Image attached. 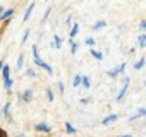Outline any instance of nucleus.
I'll return each instance as SVG.
<instances>
[{
	"instance_id": "1",
	"label": "nucleus",
	"mask_w": 146,
	"mask_h": 137,
	"mask_svg": "<svg viewBox=\"0 0 146 137\" xmlns=\"http://www.w3.org/2000/svg\"><path fill=\"white\" fill-rule=\"evenodd\" d=\"M33 58H35V65H36V67H41L43 70L48 72V76H53V68H52L46 62H43V60L40 58V53H38V46H36V45L33 46Z\"/></svg>"
},
{
	"instance_id": "2",
	"label": "nucleus",
	"mask_w": 146,
	"mask_h": 137,
	"mask_svg": "<svg viewBox=\"0 0 146 137\" xmlns=\"http://www.w3.org/2000/svg\"><path fill=\"white\" fill-rule=\"evenodd\" d=\"M129 77H124V86H122V89H120V93L117 94V101H122V98L125 96V93H127V88H129Z\"/></svg>"
},
{
	"instance_id": "3",
	"label": "nucleus",
	"mask_w": 146,
	"mask_h": 137,
	"mask_svg": "<svg viewBox=\"0 0 146 137\" xmlns=\"http://www.w3.org/2000/svg\"><path fill=\"white\" fill-rule=\"evenodd\" d=\"M124 70H125V63L119 65L117 68H113V70H108V76H110V77H117V76H119V74H122Z\"/></svg>"
},
{
	"instance_id": "4",
	"label": "nucleus",
	"mask_w": 146,
	"mask_h": 137,
	"mask_svg": "<svg viewBox=\"0 0 146 137\" xmlns=\"http://www.w3.org/2000/svg\"><path fill=\"white\" fill-rule=\"evenodd\" d=\"M35 130H38V132H46V134H48V132L52 130V127H50L48 123H36V125H35Z\"/></svg>"
},
{
	"instance_id": "5",
	"label": "nucleus",
	"mask_w": 146,
	"mask_h": 137,
	"mask_svg": "<svg viewBox=\"0 0 146 137\" xmlns=\"http://www.w3.org/2000/svg\"><path fill=\"white\" fill-rule=\"evenodd\" d=\"M21 99L26 101V103H29V101L33 99V91H31V89H26V91L21 94Z\"/></svg>"
},
{
	"instance_id": "6",
	"label": "nucleus",
	"mask_w": 146,
	"mask_h": 137,
	"mask_svg": "<svg viewBox=\"0 0 146 137\" xmlns=\"http://www.w3.org/2000/svg\"><path fill=\"white\" fill-rule=\"evenodd\" d=\"M14 9H7V11H4L2 12V16H0V19H2V21H7V19H11L12 16H14Z\"/></svg>"
},
{
	"instance_id": "7",
	"label": "nucleus",
	"mask_w": 146,
	"mask_h": 137,
	"mask_svg": "<svg viewBox=\"0 0 146 137\" xmlns=\"http://www.w3.org/2000/svg\"><path fill=\"white\" fill-rule=\"evenodd\" d=\"M117 118H119V117H117L115 113H112V115H108V117H105L102 123H103V125H110V123H113V122H115Z\"/></svg>"
},
{
	"instance_id": "8",
	"label": "nucleus",
	"mask_w": 146,
	"mask_h": 137,
	"mask_svg": "<svg viewBox=\"0 0 146 137\" xmlns=\"http://www.w3.org/2000/svg\"><path fill=\"white\" fill-rule=\"evenodd\" d=\"M33 11H35V4H29V7H28V11L24 12V17H23V19H24V21H28V19L31 17V14H33Z\"/></svg>"
},
{
	"instance_id": "9",
	"label": "nucleus",
	"mask_w": 146,
	"mask_h": 137,
	"mask_svg": "<svg viewBox=\"0 0 146 137\" xmlns=\"http://www.w3.org/2000/svg\"><path fill=\"white\" fill-rule=\"evenodd\" d=\"M105 26H107V22H105V21H98V22H95L91 28H93V31H100V29H103Z\"/></svg>"
},
{
	"instance_id": "10",
	"label": "nucleus",
	"mask_w": 146,
	"mask_h": 137,
	"mask_svg": "<svg viewBox=\"0 0 146 137\" xmlns=\"http://www.w3.org/2000/svg\"><path fill=\"white\" fill-rule=\"evenodd\" d=\"M137 45H139V48H146V34L137 36Z\"/></svg>"
},
{
	"instance_id": "11",
	"label": "nucleus",
	"mask_w": 146,
	"mask_h": 137,
	"mask_svg": "<svg viewBox=\"0 0 146 137\" xmlns=\"http://www.w3.org/2000/svg\"><path fill=\"white\" fill-rule=\"evenodd\" d=\"M2 76H4V79H9V77H11V67L5 65V63H4V67H2Z\"/></svg>"
},
{
	"instance_id": "12",
	"label": "nucleus",
	"mask_w": 146,
	"mask_h": 137,
	"mask_svg": "<svg viewBox=\"0 0 146 137\" xmlns=\"http://www.w3.org/2000/svg\"><path fill=\"white\" fill-rule=\"evenodd\" d=\"M53 48H57V50L62 48V40H60V36H53Z\"/></svg>"
},
{
	"instance_id": "13",
	"label": "nucleus",
	"mask_w": 146,
	"mask_h": 137,
	"mask_svg": "<svg viewBox=\"0 0 146 137\" xmlns=\"http://www.w3.org/2000/svg\"><path fill=\"white\" fill-rule=\"evenodd\" d=\"M12 84H14V81L9 77V79H4V88L7 89V91H11V88H12Z\"/></svg>"
},
{
	"instance_id": "14",
	"label": "nucleus",
	"mask_w": 146,
	"mask_h": 137,
	"mask_svg": "<svg viewBox=\"0 0 146 137\" xmlns=\"http://www.w3.org/2000/svg\"><path fill=\"white\" fill-rule=\"evenodd\" d=\"M78 33H79V24H74V26H72V29H70V38H76Z\"/></svg>"
},
{
	"instance_id": "15",
	"label": "nucleus",
	"mask_w": 146,
	"mask_h": 137,
	"mask_svg": "<svg viewBox=\"0 0 146 137\" xmlns=\"http://www.w3.org/2000/svg\"><path fill=\"white\" fill-rule=\"evenodd\" d=\"M144 63H146V58L143 57V58H139V62H136V65H134V68H136V70H139V68H141V67H143Z\"/></svg>"
},
{
	"instance_id": "16",
	"label": "nucleus",
	"mask_w": 146,
	"mask_h": 137,
	"mask_svg": "<svg viewBox=\"0 0 146 137\" xmlns=\"http://www.w3.org/2000/svg\"><path fill=\"white\" fill-rule=\"evenodd\" d=\"M91 55H93V58H96V60H102V58H103V53H102V51H96V50H91Z\"/></svg>"
},
{
	"instance_id": "17",
	"label": "nucleus",
	"mask_w": 146,
	"mask_h": 137,
	"mask_svg": "<svg viewBox=\"0 0 146 137\" xmlns=\"http://www.w3.org/2000/svg\"><path fill=\"white\" fill-rule=\"evenodd\" d=\"M23 65H24V55L21 53V55H19V58H17V68H19V70L23 68Z\"/></svg>"
},
{
	"instance_id": "18",
	"label": "nucleus",
	"mask_w": 146,
	"mask_h": 137,
	"mask_svg": "<svg viewBox=\"0 0 146 137\" xmlns=\"http://www.w3.org/2000/svg\"><path fill=\"white\" fill-rule=\"evenodd\" d=\"M81 84H83L86 89H90V86H91V82H90V77H83V79H81Z\"/></svg>"
},
{
	"instance_id": "19",
	"label": "nucleus",
	"mask_w": 146,
	"mask_h": 137,
	"mask_svg": "<svg viewBox=\"0 0 146 137\" xmlns=\"http://www.w3.org/2000/svg\"><path fill=\"white\" fill-rule=\"evenodd\" d=\"M2 115H5V117H9V115H11V105H9V103L4 106V110H2Z\"/></svg>"
},
{
	"instance_id": "20",
	"label": "nucleus",
	"mask_w": 146,
	"mask_h": 137,
	"mask_svg": "<svg viewBox=\"0 0 146 137\" xmlns=\"http://www.w3.org/2000/svg\"><path fill=\"white\" fill-rule=\"evenodd\" d=\"M65 130H67V132H69V134H74V132H76V128H74V127H72V125H70V123H69V122H67V123H65Z\"/></svg>"
},
{
	"instance_id": "21",
	"label": "nucleus",
	"mask_w": 146,
	"mask_h": 137,
	"mask_svg": "<svg viewBox=\"0 0 146 137\" xmlns=\"http://www.w3.org/2000/svg\"><path fill=\"white\" fill-rule=\"evenodd\" d=\"M81 79H83L81 76H76V77H74V81H72V86H74V88H76V86H79V84H81Z\"/></svg>"
},
{
	"instance_id": "22",
	"label": "nucleus",
	"mask_w": 146,
	"mask_h": 137,
	"mask_svg": "<svg viewBox=\"0 0 146 137\" xmlns=\"http://www.w3.org/2000/svg\"><path fill=\"white\" fill-rule=\"evenodd\" d=\"M69 41H70V53H76L78 51V45L72 41V40H69Z\"/></svg>"
},
{
	"instance_id": "23",
	"label": "nucleus",
	"mask_w": 146,
	"mask_h": 137,
	"mask_svg": "<svg viewBox=\"0 0 146 137\" xmlns=\"http://www.w3.org/2000/svg\"><path fill=\"white\" fill-rule=\"evenodd\" d=\"M28 38H29V29H26V31H24V34H23V40H21V43L24 45V43L28 41Z\"/></svg>"
},
{
	"instance_id": "24",
	"label": "nucleus",
	"mask_w": 146,
	"mask_h": 137,
	"mask_svg": "<svg viewBox=\"0 0 146 137\" xmlns=\"http://www.w3.org/2000/svg\"><path fill=\"white\" fill-rule=\"evenodd\" d=\"M46 98H48V101H53V91L52 89H46Z\"/></svg>"
},
{
	"instance_id": "25",
	"label": "nucleus",
	"mask_w": 146,
	"mask_h": 137,
	"mask_svg": "<svg viewBox=\"0 0 146 137\" xmlns=\"http://www.w3.org/2000/svg\"><path fill=\"white\" fill-rule=\"evenodd\" d=\"M58 91H60V94H64V91H65V86H64V82H58Z\"/></svg>"
},
{
	"instance_id": "26",
	"label": "nucleus",
	"mask_w": 146,
	"mask_h": 137,
	"mask_svg": "<svg viewBox=\"0 0 146 137\" xmlns=\"http://www.w3.org/2000/svg\"><path fill=\"white\" fill-rule=\"evenodd\" d=\"M86 45H88V46H93V45H95V40H93V38H88V40H86Z\"/></svg>"
},
{
	"instance_id": "27",
	"label": "nucleus",
	"mask_w": 146,
	"mask_h": 137,
	"mask_svg": "<svg viewBox=\"0 0 146 137\" xmlns=\"http://www.w3.org/2000/svg\"><path fill=\"white\" fill-rule=\"evenodd\" d=\"M139 29L146 31V21H141V22H139Z\"/></svg>"
},
{
	"instance_id": "28",
	"label": "nucleus",
	"mask_w": 146,
	"mask_h": 137,
	"mask_svg": "<svg viewBox=\"0 0 146 137\" xmlns=\"http://www.w3.org/2000/svg\"><path fill=\"white\" fill-rule=\"evenodd\" d=\"M29 77H35V70H33V68H28V72H26Z\"/></svg>"
},
{
	"instance_id": "29",
	"label": "nucleus",
	"mask_w": 146,
	"mask_h": 137,
	"mask_svg": "<svg viewBox=\"0 0 146 137\" xmlns=\"http://www.w3.org/2000/svg\"><path fill=\"white\" fill-rule=\"evenodd\" d=\"M50 12H52V11H50V9H46V12H45V17H43V21H46V19H48V16H50Z\"/></svg>"
},
{
	"instance_id": "30",
	"label": "nucleus",
	"mask_w": 146,
	"mask_h": 137,
	"mask_svg": "<svg viewBox=\"0 0 146 137\" xmlns=\"http://www.w3.org/2000/svg\"><path fill=\"white\" fill-rule=\"evenodd\" d=\"M0 137H7V135H5V132H4L2 128H0Z\"/></svg>"
},
{
	"instance_id": "31",
	"label": "nucleus",
	"mask_w": 146,
	"mask_h": 137,
	"mask_svg": "<svg viewBox=\"0 0 146 137\" xmlns=\"http://www.w3.org/2000/svg\"><path fill=\"white\" fill-rule=\"evenodd\" d=\"M4 11H5V9H4L2 5H0V16H2V12H4Z\"/></svg>"
},
{
	"instance_id": "32",
	"label": "nucleus",
	"mask_w": 146,
	"mask_h": 137,
	"mask_svg": "<svg viewBox=\"0 0 146 137\" xmlns=\"http://www.w3.org/2000/svg\"><path fill=\"white\" fill-rule=\"evenodd\" d=\"M119 137H132V135H119Z\"/></svg>"
},
{
	"instance_id": "33",
	"label": "nucleus",
	"mask_w": 146,
	"mask_h": 137,
	"mask_svg": "<svg viewBox=\"0 0 146 137\" xmlns=\"http://www.w3.org/2000/svg\"><path fill=\"white\" fill-rule=\"evenodd\" d=\"M144 115H146V108H144Z\"/></svg>"
},
{
	"instance_id": "34",
	"label": "nucleus",
	"mask_w": 146,
	"mask_h": 137,
	"mask_svg": "<svg viewBox=\"0 0 146 137\" xmlns=\"http://www.w3.org/2000/svg\"><path fill=\"white\" fill-rule=\"evenodd\" d=\"M0 117H2V111H0Z\"/></svg>"
}]
</instances>
